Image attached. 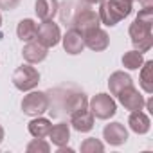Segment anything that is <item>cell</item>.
<instances>
[{
    "mask_svg": "<svg viewBox=\"0 0 153 153\" xmlns=\"http://www.w3.org/2000/svg\"><path fill=\"white\" fill-rule=\"evenodd\" d=\"M130 2H137V0H130Z\"/></svg>",
    "mask_w": 153,
    "mask_h": 153,
    "instance_id": "4dcf8cb0",
    "label": "cell"
},
{
    "mask_svg": "<svg viewBox=\"0 0 153 153\" xmlns=\"http://www.w3.org/2000/svg\"><path fill=\"white\" fill-rule=\"evenodd\" d=\"M144 105H146V108H148V112H149V114H153V99H148V101H146Z\"/></svg>",
    "mask_w": 153,
    "mask_h": 153,
    "instance_id": "4316f807",
    "label": "cell"
},
{
    "mask_svg": "<svg viewBox=\"0 0 153 153\" xmlns=\"http://www.w3.org/2000/svg\"><path fill=\"white\" fill-rule=\"evenodd\" d=\"M103 149H105L103 142L97 140V139H94V137L85 139L83 144H81V151H83V153H96V151H103Z\"/></svg>",
    "mask_w": 153,
    "mask_h": 153,
    "instance_id": "cb8c5ba5",
    "label": "cell"
},
{
    "mask_svg": "<svg viewBox=\"0 0 153 153\" xmlns=\"http://www.w3.org/2000/svg\"><path fill=\"white\" fill-rule=\"evenodd\" d=\"M130 15H131V2L130 0H103L101 2L99 20L108 27L117 25L123 18H126Z\"/></svg>",
    "mask_w": 153,
    "mask_h": 153,
    "instance_id": "7a4b0ae2",
    "label": "cell"
},
{
    "mask_svg": "<svg viewBox=\"0 0 153 153\" xmlns=\"http://www.w3.org/2000/svg\"><path fill=\"white\" fill-rule=\"evenodd\" d=\"M99 24H101V20H99V15L96 11L83 9V11L78 13V16H76V20H74V29H78L81 34H87V33L97 29Z\"/></svg>",
    "mask_w": 153,
    "mask_h": 153,
    "instance_id": "52a82bcc",
    "label": "cell"
},
{
    "mask_svg": "<svg viewBox=\"0 0 153 153\" xmlns=\"http://www.w3.org/2000/svg\"><path fill=\"white\" fill-rule=\"evenodd\" d=\"M16 6H18V0H0V9L11 11V9H15Z\"/></svg>",
    "mask_w": 153,
    "mask_h": 153,
    "instance_id": "d4e9b609",
    "label": "cell"
},
{
    "mask_svg": "<svg viewBox=\"0 0 153 153\" xmlns=\"http://www.w3.org/2000/svg\"><path fill=\"white\" fill-rule=\"evenodd\" d=\"M70 117H72L70 124H72V128H74L76 131L85 133V131H90V130L94 128V115H92V112L87 110V108L81 110V112L72 114Z\"/></svg>",
    "mask_w": 153,
    "mask_h": 153,
    "instance_id": "7c38bea8",
    "label": "cell"
},
{
    "mask_svg": "<svg viewBox=\"0 0 153 153\" xmlns=\"http://www.w3.org/2000/svg\"><path fill=\"white\" fill-rule=\"evenodd\" d=\"M36 33H38V25L31 18L22 20L18 24V27H16V34H18V38L22 42H33V40H36Z\"/></svg>",
    "mask_w": 153,
    "mask_h": 153,
    "instance_id": "ac0fdd59",
    "label": "cell"
},
{
    "mask_svg": "<svg viewBox=\"0 0 153 153\" xmlns=\"http://www.w3.org/2000/svg\"><path fill=\"white\" fill-rule=\"evenodd\" d=\"M22 56L29 63H40V61H43L47 58V47H43L42 43H38L34 40L33 42H27V45L22 51Z\"/></svg>",
    "mask_w": 153,
    "mask_h": 153,
    "instance_id": "4fadbf2b",
    "label": "cell"
},
{
    "mask_svg": "<svg viewBox=\"0 0 153 153\" xmlns=\"http://www.w3.org/2000/svg\"><path fill=\"white\" fill-rule=\"evenodd\" d=\"M25 149H27V153H49L51 151V146L43 139H36L34 137V140H31Z\"/></svg>",
    "mask_w": 153,
    "mask_h": 153,
    "instance_id": "603a6c76",
    "label": "cell"
},
{
    "mask_svg": "<svg viewBox=\"0 0 153 153\" xmlns=\"http://www.w3.org/2000/svg\"><path fill=\"white\" fill-rule=\"evenodd\" d=\"M151 25H153V7L139 11L137 18L130 25V38L139 52H146L153 45V34H151Z\"/></svg>",
    "mask_w": 153,
    "mask_h": 153,
    "instance_id": "6da1fadb",
    "label": "cell"
},
{
    "mask_svg": "<svg viewBox=\"0 0 153 153\" xmlns=\"http://www.w3.org/2000/svg\"><path fill=\"white\" fill-rule=\"evenodd\" d=\"M47 137H49V139L52 140V144H56L58 148L67 146V142L70 140V128H68L67 123H59V124H56V126H51V131H49Z\"/></svg>",
    "mask_w": 153,
    "mask_h": 153,
    "instance_id": "9a60e30c",
    "label": "cell"
},
{
    "mask_svg": "<svg viewBox=\"0 0 153 153\" xmlns=\"http://www.w3.org/2000/svg\"><path fill=\"white\" fill-rule=\"evenodd\" d=\"M2 140H4V128L0 126V144H2Z\"/></svg>",
    "mask_w": 153,
    "mask_h": 153,
    "instance_id": "83f0119b",
    "label": "cell"
},
{
    "mask_svg": "<svg viewBox=\"0 0 153 153\" xmlns=\"http://www.w3.org/2000/svg\"><path fill=\"white\" fill-rule=\"evenodd\" d=\"M0 25H2V15H0Z\"/></svg>",
    "mask_w": 153,
    "mask_h": 153,
    "instance_id": "f546056e",
    "label": "cell"
},
{
    "mask_svg": "<svg viewBox=\"0 0 153 153\" xmlns=\"http://www.w3.org/2000/svg\"><path fill=\"white\" fill-rule=\"evenodd\" d=\"M103 137L108 144L112 146H121L128 140V131L121 123H110L103 130Z\"/></svg>",
    "mask_w": 153,
    "mask_h": 153,
    "instance_id": "9c48e42d",
    "label": "cell"
},
{
    "mask_svg": "<svg viewBox=\"0 0 153 153\" xmlns=\"http://www.w3.org/2000/svg\"><path fill=\"white\" fill-rule=\"evenodd\" d=\"M83 38H85V47H88V49H92L96 52H101V51H105L110 45L108 34L103 29H99V27L90 31V33H87V34H83Z\"/></svg>",
    "mask_w": 153,
    "mask_h": 153,
    "instance_id": "30bf717a",
    "label": "cell"
},
{
    "mask_svg": "<svg viewBox=\"0 0 153 153\" xmlns=\"http://www.w3.org/2000/svg\"><path fill=\"white\" fill-rule=\"evenodd\" d=\"M130 85H133L131 78H130L128 74L121 72V70L114 72V74L110 76V79H108V88H110L112 96H117L123 88H126V87H130Z\"/></svg>",
    "mask_w": 153,
    "mask_h": 153,
    "instance_id": "e0dca14e",
    "label": "cell"
},
{
    "mask_svg": "<svg viewBox=\"0 0 153 153\" xmlns=\"http://www.w3.org/2000/svg\"><path fill=\"white\" fill-rule=\"evenodd\" d=\"M13 85L20 90V92H29L33 90L38 83H40V74L34 67L31 65H22L13 72Z\"/></svg>",
    "mask_w": 153,
    "mask_h": 153,
    "instance_id": "3957f363",
    "label": "cell"
},
{
    "mask_svg": "<svg viewBox=\"0 0 153 153\" xmlns=\"http://www.w3.org/2000/svg\"><path fill=\"white\" fill-rule=\"evenodd\" d=\"M61 40V31L58 27V24H54L52 20H43L38 25V33H36V42L42 43L43 47H54L58 45Z\"/></svg>",
    "mask_w": 153,
    "mask_h": 153,
    "instance_id": "8992f818",
    "label": "cell"
},
{
    "mask_svg": "<svg viewBox=\"0 0 153 153\" xmlns=\"http://www.w3.org/2000/svg\"><path fill=\"white\" fill-rule=\"evenodd\" d=\"M128 124H130V128H131L135 133H139V135L148 133L149 128H151L149 117H148L142 110H135V112H131V115H130V119H128Z\"/></svg>",
    "mask_w": 153,
    "mask_h": 153,
    "instance_id": "5bb4252c",
    "label": "cell"
},
{
    "mask_svg": "<svg viewBox=\"0 0 153 153\" xmlns=\"http://www.w3.org/2000/svg\"><path fill=\"white\" fill-rule=\"evenodd\" d=\"M90 112L94 117L97 119H110L112 115H115V110H117V105L115 101L112 99V96L108 94H97L90 99Z\"/></svg>",
    "mask_w": 153,
    "mask_h": 153,
    "instance_id": "277c9868",
    "label": "cell"
},
{
    "mask_svg": "<svg viewBox=\"0 0 153 153\" xmlns=\"http://www.w3.org/2000/svg\"><path fill=\"white\" fill-rule=\"evenodd\" d=\"M140 87L146 94L153 92V61H144L140 65Z\"/></svg>",
    "mask_w": 153,
    "mask_h": 153,
    "instance_id": "ffe728a7",
    "label": "cell"
},
{
    "mask_svg": "<svg viewBox=\"0 0 153 153\" xmlns=\"http://www.w3.org/2000/svg\"><path fill=\"white\" fill-rule=\"evenodd\" d=\"M87 106H88V99H87L85 94H72V96L67 99V103H65V108H67V112H68L70 115L76 114V112L85 110Z\"/></svg>",
    "mask_w": 153,
    "mask_h": 153,
    "instance_id": "44dd1931",
    "label": "cell"
},
{
    "mask_svg": "<svg viewBox=\"0 0 153 153\" xmlns=\"http://www.w3.org/2000/svg\"><path fill=\"white\" fill-rule=\"evenodd\" d=\"M36 16L43 20H52L58 13V0H36Z\"/></svg>",
    "mask_w": 153,
    "mask_h": 153,
    "instance_id": "2e32d148",
    "label": "cell"
},
{
    "mask_svg": "<svg viewBox=\"0 0 153 153\" xmlns=\"http://www.w3.org/2000/svg\"><path fill=\"white\" fill-rule=\"evenodd\" d=\"M139 2L142 4V9H149V7H153V0H139Z\"/></svg>",
    "mask_w": 153,
    "mask_h": 153,
    "instance_id": "484cf974",
    "label": "cell"
},
{
    "mask_svg": "<svg viewBox=\"0 0 153 153\" xmlns=\"http://www.w3.org/2000/svg\"><path fill=\"white\" fill-rule=\"evenodd\" d=\"M117 97H119V103L126 108V110H130V112H135V110H142L144 108V97L139 94V90L137 88H133V85H130V87H126V88H123L119 94H117Z\"/></svg>",
    "mask_w": 153,
    "mask_h": 153,
    "instance_id": "ba28073f",
    "label": "cell"
},
{
    "mask_svg": "<svg viewBox=\"0 0 153 153\" xmlns=\"http://www.w3.org/2000/svg\"><path fill=\"white\" fill-rule=\"evenodd\" d=\"M142 63H144L142 52H139V51H130V52H126V54L123 56V65H124L126 68H130V70L140 68Z\"/></svg>",
    "mask_w": 153,
    "mask_h": 153,
    "instance_id": "7402d4cb",
    "label": "cell"
},
{
    "mask_svg": "<svg viewBox=\"0 0 153 153\" xmlns=\"http://www.w3.org/2000/svg\"><path fill=\"white\" fill-rule=\"evenodd\" d=\"M49 108V97L43 92H31L22 99V110L25 115L38 117Z\"/></svg>",
    "mask_w": 153,
    "mask_h": 153,
    "instance_id": "5b68a950",
    "label": "cell"
},
{
    "mask_svg": "<svg viewBox=\"0 0 153 153\" xmlns=\"http://www.w3.org/2000/svg\"><path fill=\"white\" fill-rule=\"evenodd\" d=\"M51 126H52V124H51L49 119L36 117V119H33V121L29 123V133H31L33 137H36V139H43V137L49 135Z\"/></svg>",
    "mask_w": 153,
    "mask_h": 153,
    "instance_id": "d6986e66",
    "label": "cell"
},
{
    "mask_svg": "<svg viewBox=\"0 0 153 153\" xmlns=\"http://www.w3.org/2000/svg\"><path fill=\"white\" fill-rule=\"evenodd\" d=\"M61 42H63V49L68 54H79L85 49V38H83V34L78 29L67 31V34L61 38Z\"/></svg>",
    "mask_w": 153,
    "mask_h": 153,
    "instance_id": "8fae6325",
    "label": "cell"
},
{
    "mask_svg": "<svg viewBox=\"0 0 153 153\" xmlns=\"http://www.w3.org/2000/svg\"><path fill=\"white\" fill-rule=\"evenodd\" d=\"M85 2H88V4H99V2H103V0H85Z\"/></svg>",
    "mask_w": 153,
    "mask_h": 153,
    "instance_id": "f1b7e54d",
    "label": "cell"
}]
</instances>
